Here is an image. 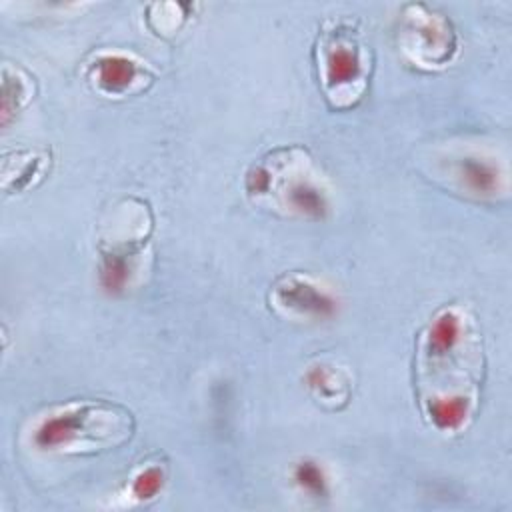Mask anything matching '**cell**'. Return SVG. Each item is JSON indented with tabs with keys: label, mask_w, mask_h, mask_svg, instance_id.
<instances>
[{
	"label": "cell",
	"mask_w": 512,
	"mask_h": 512,
	"mask_svg": "<svg viewBox=\"0 0 512 512\" xmlns=\"http://www.w3.org/2000/svg\"><path fill=\"white\" fill-rule=\"evenodd\" d=\"M482 344L460 306L440 308L416 342L422 414L440 432H460L472 420L482 382Z\"/></svg>",
	"instance_id": "1"
},
{
	"label": "cell",
	"mask_w": 512,
	"mask_h": 512,
	"mask_svg": "<svg viewBox=\"0 0 512 512\" xmlns=\"http://www.w3.org/2000/svg\"><path fill=\"white\" fill-rule=\"evenodd\" d=\"M86 78L102 96H130L142 92L154 80V72L134 54L112 50L98 52L86 66Z\"/></svg>",
	"instance_id": "7"
},
{
	"label": "cell",
	"mask_w": 512,
	"mask_h": 512,
	"mask_svg": "<svg viewBox=\"0 0 512 512\" xmlns=\"http://www.w3.org/2000/svg\"><path fill=\"white\" fill-rule=\"evenodd\" d=\"M448 180L466 196L496 198L506 194L508 176L504 164L490 152L468 148L448 158Z\"/></svg>",
	"instance_id": "8"
},
{
	"label": "cell",
	"mask_w": 512,
	"mask_h": 512,
	"mask_svg": "<svg viewBox=\"0 0 512 512\" xmlns=\"http://www.w3.org/2000/svg\"><path fill=\"white\" fill-rule=\"evenodd\" d=\"M400 38L406 56L426 68L448 64L456 52V34L450 20L424 4L406 6Z\"/></svg>",
	"instance_id": "5"
},
{
	"label": "cell",
	"mask_w": 512,
	"mask_h": 512,
	"mask_svg": "<svg viewBox=\"0 0 512 512\" xmlns=\"http://www.w3.org/2000/svg\"><path fill=\"white\" fill-rule=\"evenodd\" d=\"M132 434L134 416L128 408L106 400H80L40 416L30 442L50 454H94L126 444Z\"/></svg>",
	"instance_id": "3"
},
{
	"label": "cell",
	"mask_w": 512,
	"mask_h": 512,
	"mask_svg": "<svg viewBox=\"0 0 512 512\" xmlns=\"http://www.w3.org/2000/svg\"><path fill=\"white\" fill-rule=\"evenodd\" d=\"M270 304L288 318L318 322L334 318L340 300L322 280L306 272H286L270 286Z\"/></svg>",
	"instance_id": "6"
},
{
	"label": "cell",
	"mask_w": 512,
	"mask_h": 512,
	"mask_svg": "<svg viewBox=\"0 0 512 512\" xmlns=\"http://www.w3.org/2000/svg\"><path fill=\"white\" fill-rule=\"evenodd\" d=\"M166 484V466L160 462H146L130 480L128 496L136 502L154 500Z\"/></svg>",
	"instance_id": "12"
},
{
	"label": "cell",
	"mask_w": 512,
	"mask_h": 512,
	"mask_svg": "<svg viewBox=\"0 0 512 512\" xmlns=\"http://www.w3.org/2000/svg\"><path fill=\"white\" fill-rule=\"evenodd\" d=\"M32 96V84L30 78L20 70H10L4 66L2 72V120L8 124L10 116L18 110H22Z\"/></svg>",
	"instance_id": "11"
},
{
	"label": "cell",
	"mask_w": 512,
	"mask_h": 512,
	"mask_svg": "<svg viewBox=\"0 0 512 512\" xmlns=\"http://www.w3.org/2000/svg\"><path fill=\"white\" fill-rule=\"evenodd\" d=\"M244 188L254 202L286 216L324 220L332 208L322 172L300 146H282L252 162Z\"/></svg>",
	"instance_id": "2"
},
{
	"label": "cell",
	"mask_w": 512,
	"mask_h": 512,
	"mask_svg": "<svg viewBox=\"0 0 512 512\" xmlns=\"http://www.w3.org/2000/svg\"><path fill=\"white\" fill-rule=\"evenodd\" d=\"M304 382L310 390V394L330 406L338 408L340 404H346L350 398V378L342 368L330 362H316L306 368Z\"/></svg>",
	"instance_id": "9"
},
{
	"label": "cell",
	"mask_w": 512,
	"mask_h": 512,
	"mask_svg": "<svg viewBox=\"0 0 512 512\" xmlns=\"http://www.w3.org/2000/svg\"><path fill=\"white\" fill-rule=\"evenodd\" d=\"M292 482L296 488L314 500H324L330 496V478L326 468L314 458H302L292 468Z\"/></svg>",
	"instance_id": "10"
},
{
	"label": "cell",
	"mask_w": 512,
	"mask_h": 512,
	"mask_svg": "<svg viewBox=\"0 0 512 512\" xmlns=\"http://www.w3.org/2000/svg\"><path fill=\"white\" fill-rule=\"evenodd\" d=\"M316 62L324 94L334 102V106H352L362 98L370 74V62L368 50L352 28L338 24L320 32Z\"/></svg>",
	"instance_id": "4"
}]
</instances>
